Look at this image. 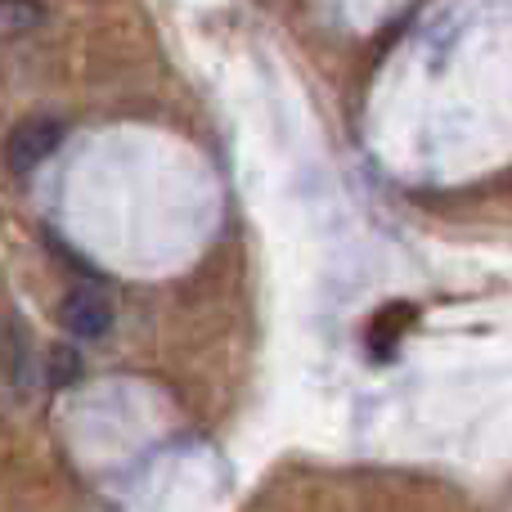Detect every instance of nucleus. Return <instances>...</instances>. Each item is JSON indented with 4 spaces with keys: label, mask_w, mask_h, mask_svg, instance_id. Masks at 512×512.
<instances>
[{
    "label": "nucleus",
    "mask_w": 512,
    "mask_h": 512,
    "mask_svg": "<svg viewBox=\"0 0 512 512\" xmlns=\"http://www.w3.org/2000/svg\"><path fill=\"white\" fill-rule=\"evenodd\" d=\"M63 144V122L59 117H23L5 140V162L9 176H32L41 162H50V153Z\"/></svg>",
    "instance_id": "f257e3e1"
},
{
    "label": "nucleus",
    "mask_w": 512,
    "mask_h": 512,
    "mask_svg": "<svg viewBox=\"0 0 512 512\" xmlns=\"http://www.w3.org/2000/svg\"><path fill=\"white\" fill-rule=\"evenodd\" d=\"M45 23V5L41 0H0V36H27Z\"/></svg>",
    "instance_id": "7ed1b4c3"
},
{
    "label": "nucleus",
    "mask_w": 512,
    "mask_h": 512,
    "mask_svg": "<svg viewBox=\"0 0 512 512\" xmlns=\"http://www.w3.org/2000/svg\"><path fill=\"white\" fill-rule=\"evenodd\" d=\"M9 382H14V387L27 382V342H23V324H18V315H9Z\"/></svg>",
    "instance_id": "423d86ee"
},
{
    "label": "nucleus",
    "mask_w": 512,
    "mask_h": 512,
    "mask_svg": "<svg viewBox=\"0 0 512 512\" xmlns=\"http://www.w3.org/2000/svg\"><path fill=\"white\" fill-rule=\"evenodd\" d=\"M59 319L72 337L95 342V337H104L108 328H113V297H108L104 288H95V283H77V288H68V297H63Z\"/></svg>",
    "instance_id": "f03ea898"
},
{
    "label": "nucleus",
    "mask_w": 512,
    "mask_h": 512,
    "mask_svg": "<svg viewBox=\"0 0 512 512\" xmlns=\"http://www.w3.org/2000/svg\"><path fill=\"white\" fill-rule=\"evenodd\" d=\"M409 315H414V310H409L405 301H396V306H387L373 319V328H369L373 355H391V346H400V319H409Z\"/></svg>",
    "instance_id": "20e7f679"
},
{
    "label": "nucleus",
    "mask_w": 512,
    "mask_h": 512,
    "mask_svg": "<svg viewBox=\"0 0 512 512\" xmlns=\"http://www.w3.org/2000/svg\"><path fill=\"white\" fill-rule=\"evenodd\" d=\"M45 378L54 382V387H72V382L81 378V355L72 351L68 342H59L50 351V364H45Z\"/></svg>",
    "instance_id": "39448f33"
}]
</instances>
